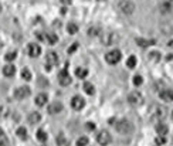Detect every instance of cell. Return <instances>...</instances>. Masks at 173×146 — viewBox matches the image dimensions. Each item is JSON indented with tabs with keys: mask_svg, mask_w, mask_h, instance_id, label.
Segmentation results:
<instances>
[{
	"mask_svg": "<svg viewBox=\"0 0 173 146\" xmlns=\"http://www.w3.org/2000/svg\"><path fill=\"white\" fill-rule=\"evenodd\" d=\"M114 125H115V129L118 130L119 133H122V135H129V133L133 132V125L128 119H121V121H118Z\"/></svg>",
	"mask_w": 173,
	"mask_h": 146,
	"instance_id": "1",
	"label": "cell"
},
{
	"mask_svg": "<svg viewBox=\"0 0 173 146\" xmlns=\"http://www.w3.org/2000/svg\"><path fill=\"white\" fill-rule=\"evenodd\" d=\"M166 115H168V109L165 108V107H162V105H155V107L152 108L151 119L160 122V121H163V119L166 118Z\"/></svg>",
	"mask_w": 173,
	"mask_h": 146,
	"instance_id": "2",
	"label": "cell"
},
{
	"mask_svg": "<svg viewBox=\"0 0 173 146\" xmlns=\"http://www.w3.org/2000/svg\"><path fill=\"white\" fill-rule=\"evenodd\" d=\"M101 41H102L104 45H112V44H116L119 40V36L115 31H105L102 33L101 36Z\"/></svg>",
	"mask_w": 173,
	"mask_h": 146,
	"instance_id": "3",
	"label": "cell"
},
{
	"mask_svg": "<svg viewBox=\"0 0 173 146\" xmlns=\"http://www.w3.org/2000/svg\"><path fill=\"white\" fill-rule=\"evenodd\" d=\"M118 7L124 14H132L136 9L135 3H133L132 0H121V1L118 3Z\"/></svg>",
	"mask_w": 173,
	"mask_h": 146,
	"instance_id": "4",
	"label": "cell"
},
{
	"mask_svg": "<svg viewBox=\"0 0 173 146\" xmlns=\"http://www.w3.org/2000/svg\"><path fill=\"white\" fill-rule=\"evenodd\" d=\"M121 58H122V53H121L119 50H112V51L107 53V55H105L107 63H108V64H111V65L118 64L119 61H121Z\"/></svg>",
	"mask_w": 173,
	"mask_h": 146,
	"instance_id": "5",
	"label": "cell"
},
{
	"mask_svg": "<svg viewBox=\"0 0 173 146\" xmlns=\"http://www.w3.org/2000/svg\"><path fill=\"white\" fill-rule=\"evenodd\" d=\"M128 102L132 107H139L143 102V97H142V94L139 91H132L128 95Z\"/></svg>",
	"mask_w": 173,
	"mask_h": 146,
	"instance_id": "6",
	"label": "cell"
},
{
	"mask_svg": "<svg viewBox=\"0 0 173 146\" xmlns=\"http://www.w3.org/2000/svg\"><path fill=\"white\" fill-rule=\"evenodd\" d=\"M57 63H58V55H57V53H54V51L47 53V55H45V67H47V71L51 70Z\"/></svg>",
	"mask_w": 173,
	"mask_h": 146,
	"instance_id": "7",
	"label": "cell"
},
{
	"mask_svg": "<svg viewBox=\"0 0 173 146\" xmlns=\"http://www.w3.org/2000/svg\"><path fill=\"white\" fill-rule=\"evenodd\" d=\"M97 142L99 145H109L112 142V136L109 135L108 130H101L97 135Z\"/></svg>",
	"mask_w": 173,
	"mask_h": 146,
	"instance_id": "8",
	"label": "cell"
},
{
	"mask_svg": "<svg viewBox=\"0 0 173 146\" xmlns=\"http://www.w3.org/2000/svg\"><path fill=\"white\" fill-rule=\"evenodd\" d=\"M28 95H30V88L26 87V85H24V87H19L14 89V98H16V99H20V101H22V99H26Z\"/></svg>",
	"mask_w": 173,
	"mask_h": 146,
	"instance_id": "9",
	"label": "cell"
},
{
	"mask_svg": "<svg viewBox=\"0 0 173 146\" xmlns=\"http://www.w3.org/2000/svg\"><path fill=\"white\" fill-rule=\"evenodd\" d=\"M58 81H60V84L63 85V87H67V85H70L71 84V77H70V74H68V71L67 70H63L61 72L58 74Z\"/></svg>",
	"mask_w": 173,
	"mask_h": 146,
	"instance_id": "10",
	"label": "cell"
},
{
	"mask_svg": "<svg viewBox=\"0 0 173 146\" xmlns=\"http://www.w3.org/2000/svg\"><path fill=\"white\" fill-rule=\"evenodd\" d=\"M71 107L75 109V111H81V109L85 107V101H84V98L75 95V97L71 99Z\"/></svg>",
	"mask_w": 173,
	"mask_h": 146,
	"instance_id": "11",
	"label": "cell"
},
{
	"mask_svg": "<svg viewBox=\"0 0 173 146\" xmlns=\"http://www.w3.org/2000/svg\"><path fill=\"white\" fill-rule=\"evenodd\" d=\"M28 55L31 57V58H36V57H38V55L41 54V47L38 45V44L36 43H31L28 44Z\"/></svg>",
	"mask_w": 173,
	"mask_h": 146,
	"instance_id": "12",
	"label": "cell"
},
{
	"mask_svg": "<svg viewBox=\"0 0 173 146\" xmlns=\"http://www.w3.org/2000/svg\"><path fill=\"white\" fill-rule=\"evenodd\" d=\"M159 97H160V99L166 101V102H172L173 101V89H170V88L162 89V91L159 92Z\"/></svg>",
	"mask_w": 173,
	"mask_h": 146,
	"instance_id": "13",
	"label": "cell"
},
{
	"mask_svg": "<svg viewBox=\"0 0 173 146\" xmlns=\"http://www.w3.org/2000/svg\"><path fill=\"white\" fill-rule=\"evenodd\" d=\"M63 104L61 102H53L51 105L48 107V114H51V115H54V114H60V112H63Z\"/></svg>",
	"mask_w": 173,
	"mask_h": 146,
	"instance_id": "14",
	"label": "cell"
},
{
	"mask_svg": "<svg viewBox=\"0 0 173 146\" xmlns=\"http://www.w3.org/2000/svg\"><path fill=\"white\" fill-rule=\"evenodd\" d=\"M155 130H156L157 135H162V136H166L169 132V128L166 124H162V122H159V124H156V126H155Z\"/></svg>",
	"mask_w": 173,
	"mask_h": 146,
	"instance_id": "15",
	"label": "cell"
},
{
	"mask_svg": "<svg viewBox=\"0 0 173 146\" xmlns=\"http://www.w3.org/2000/svg\"><path fill=\"white\" fill-rule=\"evenodd\" d=\"M47 101H48V95L44 94V92L38 94L37 97H36V105H37V107H44V105L47 104Z\"/></svg>",
	"mask_w": 173,
	"mask_h": 146,
	"instance_id": "16",
	"label": "cell"
},
{
	"mask_svg": "<svg viewBox=\"0 0 173 146\" xmlns=\"http://www.w3.org/2000/svg\"><path fill=\"white\" fill-rule=\"evenodd\" d=\"M3 74H4V77H7V78L14 77V74H16V67L13 64H9V65H6V67H3Z\"/></svg>",
	"mask_w": 173,
	"mask_h": 146,
	"instance_id": "17",
	"label": "cell"
},
{
	"mask_svg": "<svg viewBox=\"0 0 173 146\" xmlns=\"http://www.w3.org/2000/svg\"><path fill=\"white\" fill-rule=\"evenodd\" d=\"M135 41L139 47H149V45H153L156 43V40H146V38H136Z\"/></svg>",
	"mask_w": 173,
	"mask_h": 146,
	"instance_id": "18",
	"label": "cell"
},
{
	"mask_svg": "<svg viewBox=\"0 0 173 146\" xmlns=\"http://www.w3.org/2000/svg\"><path fill=\"white\" fill-rule=\"evenodd\" d=\"M28 122L31 125H36V124H38L40 121H41V115L38 114V112H31V114L28 115Z\"/></svg>",
	"mask_w": 173,
	"mask_h": 146,
	"instance_id": "19",
	"label": "cell"
},
{
	"mask_svg": "<svg viewBox=\"0 0 173 146\" xmlns=\"http://www.w3.org/2000/svg\"><path fill=\"white\" fill-rule=\"evenodd\" d=\"M86 75H88V70L84 67H78L75 70V77H78V78H85Z\"/></svg>",
	"mask_w": 173,
	"mask_h": 146,
	"instance_id": "20",
	"label": "cell"
},
{
	"mask_svg": "<svg viewBox=\"0 0 173 146\" xmlns=\"http://www.w3.org/2000/svg\"><path fill=\"white\" fill-rule=\"evenodd\" d=\"M84 91H85V94H88V95H94V94H95V87L92 85L91 82H85V84H84Z\"/></svg>",
	"mask_w": 173,
	"mask_h": 146,
	"instance_id": "21",
	"label": "cell"
},
{
	"mask_svg": "<svg viewBox=\"0 0 173 146\" xmlns=\"http://www.w3.org/2000/svg\"><path fill=\"white\" fill-rule=\"evenodd\" d=\"M37 139L40 142H47V139H48V136H47V132H45V130L44 129H38L37 130Z\"/></svg>",
	"mask_w": 173,
	"mask_h": 146,
	"instance_id": "22",
	"label": "cell"
},
{
	"mask_svg": "<svg viewBox=\"0 0 173 146\" xmlns=\"http://www.w3.org/2000/svg\"><path fill=\"white\" fill-rule=\"evenodd\" d=\"M17 136H19L20 139H23V141H26V139H27V129H26L24 126H20V128L17 129Z\"/></svg>",
	"mask_w": 173,
	"mask_h": 146,
	"instance_id": "23",
	"label": "cell"
},
{
	"mask_svg": "<svg viewBox=\"0 0 173 146\" xmlns=\"http://www.w3.org/2000/svg\"><path fill=\"white\" fill-rule=\"evenodd\" d=\"M136 63H138L136 57H135V55H130L129 58L126 60V67H128V68H135V67H136Z\"/></svg>",
	"mask_w": 173,
	"mask_h": 146,
	"instance_id": "24",
	"label": "cell"
},
{
	"mask_svg": "<svg viewBox=\"0 0 173 146\" xmlns=\"http://www.w3.org/2000/svg\"><path fill=\"white\" fill-rule=\"evenodd\" d=\"M67 31L70 33V34H77L78 33V26H77L75 23H68L67 24Z\"/></svg>",
	"mask_w": 173,
	"mask_h": 146,
	"instance_id": "25",
	"label": "cell"
},
{
	"mask_svg": "<svg viewBox=\"0 0 173 146\" xmlns=\"http://www.w3.org/2000/svg\"><path fill=\"white\" fill-rule=\"evenodd\" d=\"M88 36H89V37H97V36H101V30H99L98 27L88 28Z\"/></svg>",
	"mask_w": 173,
	"mask_h": 146,
	"instance_id": "26",
	"label": "cell"
},
{
	"mask_svg": "<svg viewBox=\"0 0 173 146\" xmlns=\"http://www.w3.org/2000/svg\"><path fill=\"white\" fill-rule=\"evenodd\" d=\"M22 78L23 80H26V81H30L33 78V75H31V72H30V70H27V68H24V70H22Z\"/></svg>",
	"mask_w": 173,
	"mask_h": 146,
	"instance_id": "27",
	"label": "cell"
},
{
	"mask_svg": "<svg viewBox=\"0 0 173 146\" xmlns=\"http://www.w3.org/2000/svg\"><path fill=\"white\" fill-rule=\"evenodd\" d=\"M47 40H48V44L54 45V44L58 41V37L55 36L54 33H48V34H47Z\"/></svg>",
	"mask_w": 173,
	"mask_h": 146,
	"instance_id": "28",
	"label": "cell"
},
{
	"mask_svg": "<svg viewBox=\"0 0 173 146\" xmlns=\"http://www.w3.org/2000/svg\"><path fill=\"white\" fill-rule=\"evenodd\" d=\"M170 10H172L170 1H166V3L160 4V11H162V13H170Z\"/></svg>",
	"mask_w": 173,
	"mask_h": 146,
	"instance_id": "29",
	"label": "cell"
},
{
	"mask_svg": "<svg viewBox=\"0 0 173 146\" xmlns=\"http://www.w3.org/2000/svg\"><path fill=\"white\" fill-rule=\"evenodd\" d=\"M149 58H151L152 61L157 63V61L160 60V53H157V51H152V53H149Z\"/></svg>",
	"mask_w": 173,
	"mask_h": 146,
	"instance_id": "30",
	"label": "cell"
},
{
	"mask_svg": "<svg viewBox=\"0 0 173 146\" xmlns=\"http://www.w3.org/2000/svg\"><path fill=\"white\" fill-rule=\"evenodd\" d=\"M16 57H17L16 51H9V53L4 55V60L6 61H13V60H16Z\"/></svg>",
	"mask_w": 173,
	"mask_h": 146,
	"instance_id": "31",
	"label": "cell"
},
{
	"mask_svg": "<svg viewBox=\"0 0 173 146\" xmlns=\"http://www.w3.org/2000/svg\"><path fill=\"white\" fill-rule=\"evenodd\" d=\"M142 82H143V78H142L141 75H135V77H133V85H135V87L142 85Z\"/></svg>",
	"mask_w": 173,
	"mask_h": 146,
	"instance_id": "32",
	"label": "cell"
},
{
	"mask_svg": "<svg viewBox=\"0 0 173 146\" xmlns=\"http://www.w3.org/2000/svg\"><path fill=\"white\" fill-rule=\"evenodd\" d=\"M155 143H156V145H165V143H166V138L162 135H157V138L155 139Z\"/></svg>",
	"mask_w": 173,
	"mask_h": 146,
	"instance_id": "33",
	"label": "cell"
},
{
	"mask_svg": "<svg viewBox=\"0 0 173 146\" xmlns=\"http://www.w3.org/2000/svg\"><path fill=\"white\" fill-rule=\"evenodd\" d=\"M89 143V139L88 138H85V136H82V138H80L78 141H77V145L81 146V145H88Z\"/></svg>",
	"mask_w": 173,
	"mask_h": 146,
	"instance_id": "34",
	"label": "cell"
},
{
	"mask_svg": "<svg viewBox=\"0 0 173 146\" xmlns=\"http://www.w3.org/2000/svg\"><path fill=\"white\" fill-rule=\"evenodd\" d=\"M57 143H58V145H68V141H67L63 135H60L58 138H57Z\"/></svg>",
	"mask_w": 173,
	"mask_h": 146,
	"instance_id": "35",
	"label": "cell"
},
{
	"mask_svg": "<svg viewBox=\"0 0 173 146\" xmlns=\"http://www.w3.org/2000/svg\"><path fill=\"white\" fill-rule=\"evenodd\" d=\"M77 48H78V43H74V44H72V45L70 47V48H68V54H72V53H74Z\"/></svg>",
	"mask_w": 173,
	"mask_h": 146,
	"instance_id": "36",
	"label": "cell"
},
{
	"mask_svg": "<svg viewBox=\"0 0 173 146\" xmlns=\"http://www.w3.org/2000/svg\"><path fill=\"white\" fill-rule=\"evenodd\" d=\"M85 128H86V130H94L95 129V124H94V122H86Z\"/></svg>",
	"mask_w": 173,
	"mask_h": 146,
	"instance_id": "37",
	"label": "cell"
},
{
	"mask_svg": "<svg viewBox=\"0 0 173 146\" xmlns=\"http://www.w3.org/2000/svg\"><path fill=\"white\" fill-rule=\"evenodd\" d=\"M0 145H9V141H7V138H6V135L0 136Z\"/></svg>",
	"mask_w": 173,
	"mask_h": 146,
	"instance_id": "38",
	"label": "cell"
},
{
	"mask_svg": "<svg viewBox=\"0 0 173 146\" xmlns=\"http://www.w3.org/2000/svg\"><path fill=\"white\" fill-rule=\"evenodd\" d=\"M71 1H72V0H61V3H63V4H71Z\"/></svg>",
	"mask_w": 173,
	"mask_h": 146,
	"instance_id": "39",
	"label": "cell"
},
{
	"mask_svg": "<svg viewBox=\"0 0 173 146\" xmlns=\"http://www.w3.org/2000/svg\"><path fill=\"white\" fill-rule=\"evenodd\" d=\"M166 58H168V61H172V60H173V54H169Z\"/></svg>",
	"mask_w": 173,
	"mask_h": 146,
	"instance_id": "40",
	"label": "cell"
},
{
	"mask_svg": "<svg viewBox=\"0 0 173 146\" xmlns=\"http://www.w3.org/2000/svg\"><path fill=\"white\" fill-rule=\"evenodd\" d=\"M168 45H169V47H172V48H173V40H172V41H169V43H168Z\"/></svg>",
	"mask_w": 173,
	"mask_h": 146,
	"instance_id": "41",
	"label": "cell"
},
{
	"mask_svg": "<svg viewBox=\"0 0 173 146\" xmlns=\"http://www.w3.org/2000/svg\"><path fill=\"white\" fill-rule=\"evenodd\" d=\"M3 135H4V132H3V129L0 128V136H3Z\"/></svg>",
	"mask_w": 173,
	"mask_h": 146,
	"instance_id": "42",
	"label": "cell"
},
{
	"mask_svg": "<svg viewBox=\"0 0 173 146\" xmlns=\"http://www.w3.org/2000/svg\"><path fill=\"white\" fill-rule=\"evenodd\" d=\"M1 45H3V44H1V40H0V48H1Z\"/></svg>",
	"mask_w": 173,
	"mask_h": 146,
	"instance_id": "43",
	"label": "cell"
},
{
	"mask_svg": "<svg viewBox=\"0 0 173 146\" xmlns=\"http://www.w3.org/2000/svg\"><path fill=\"white\" fill-rule=\"evenodd\" d=\"M172 121H173V111H172Z\"/></svg>",
	"mask_w": 173,
	"mask_h": 146,
	"instance_id": "44",
	"label": "cell"
}]
</instances>
